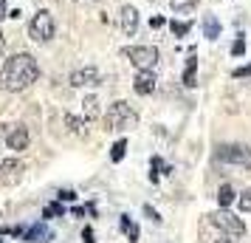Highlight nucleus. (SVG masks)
<instances>
[{
    "label": "nucleus",
    "mask_w": 251,
    "mask_h": 243,
    "mask_svg": "<svg viewBox=\"0 0 251 243\" xmlns=\"http://www.w3.org/2000/svg\"><path fill=\"white\" fill-rule=\"evenodd\" d=\"M40 77V65H37V59L31 54H12V57L3 62V68H0V88L9 93H17V91H25L31 82H37Z\"/></svg>",
    "instance_id": "f257e3e1"
},
{
    "label": "nucleus",
    "mask_w": 251,
    "mask_h": 243,
    "mask_svg": "<svg viewBox=\"0 0 251 243\" xmlns=\"http://www.w3.org/2000/svg\"><path fill=\"white\" fill-rule=\"evenodd\" d=\"M136 125H138V113L122 99L113 102L104 113V130H110V133H122V130L136 128Z\"/></svg>",
    "instance_id": "f03ea898"
},
{
    "label": "nucleus",
    "mask_w": 251,
    "mask_h": 243,
    "mask_svg": "<svg viewBox=\"0 0 251 243\" xmlns=\"http://www.w3.org/2000/svg\"><path fill=\"white\" fill-rule=\"evenodd\" d=\"M122 54H125L138 71H152L155 65H158V59H161V54H158L155 46H127V48H122Z\"/></svg>",
    "instance_id": "7ed1b4c3"
},
{
    "label": "nucleus",
    "mask_w": 251,
    "mask_h": 243,
    "mask_svg": "<svg viewBox=\"0 0 251 243\" xmlns=\"http://www.w3.org/2000/svg\"><path fill=\"white\" fill-rule=\"evenodd\" d=\"M54 34H57V23H54L51 12L40 9V12L31 17V23H28V37H31L34 43H48V40H54Z\"/></svg>",
    "instance_id": "20e7f679"
},
{
    "label": "nucleus",
    "mask_w": 251,
    "mask_h": 243,
    "mask_svg": "<svg viewBox=\"0 0 251 243\" xmlns=\"http://www.w3.org/2000/svg\"><path fill=\"white\" fill-rule=\"evenodd\" d=\"M215 156H217V162H223V164L251 167V147H246V144H220Z\"/></svg>",
    "instance_id": "39448f33"
},
{
    "label": "nucleus",
    "mask_w": 251,
    "mask_h": 243,
    "mask_svg": "<svg viewBox=\"0 0 251 243\" xmlns=\"http://www.w3.org/2000/svg\"><path fill=\"white\" fill-rule=\"evenodd\" d=\"M212 223H215L217 229H223L226 235H246V223L234 215V212H228V207H220L217 212L209 215Z\"/></svg>",
    "instance_id": "423d86ee"
},
{
    "label": "nucleus",
    "mask_w": 251,
    "mask_h": 243,
    "mask_svg": "<svg viewBox=\"0 0 251 243\" xmlns=\"http://www.w3.org/2000/svg\"><path fill=\"white\" fill-rule=\"evenodd\" d=\"M68 82L74 88H96V85H102V74H99V68H93V65H85V68L74 71L68 77Z\"/></svg>",
    "instance_id": "0eeeda50"
},
{
    "label": "nucleus",
    "mask_w": 251,
    "mask_h": 243,
    "mask_svg": "<svg viewBox=\"0 0 251 243\" xmlns=\"http://www.w3.org/2000/svg\"><path fill=\"white\" fill-rule=\"evenodd\" d=\"M138 23H141V17H138V9H136V6H122V14H119V26H122V31H125L127 37H136Z\"/></svg>",
    "instance_id": "6e6552de"
},
{
    "label": "nucleus",
    "mask_w": 251,
    "mask_h": 243,
    "mask_svg": "<svg viewBox=\"0 0 251 243\" xmlns=\"http://www.w3.org/2000/svg\"><path fill=\"white\" fill-rule=\"evenodd\" d=\"M6 147H9V150H14V153L25 150V147H28V130H25L23 125L12 128V130H9V136H6Z\"/></svg>",
    "instance_id": "1a4fd4ad"
},
{
    "label": "nucleus",
    "mask_w": 251,
    "mask_h": 243,
    "mask_svg": "<svg viewBox=\"0 0 251 243\" xmlns=\"http://www.w3.org/2000/svg\"><path fill=\"white\" fill-rule=\"evenodd\" d=\"M133 88H136V93H141V96H150V93L155 91V74H152V71H138L136 80H133Z\"/></svg>",
    "instance_id": "9d476101"
},
{
    "label": "nucleus",
    "mask_w": 251,
    "mask_h": 243,
    "mask_svg": "<svg viewBox=\"0 0 251 243\" xmlns=\"http://www.w3.org/2000/svg\"><path fill=\"white\" fill-rule=\"evenodd\" d=\"M0 173H3V184H14V181H20V175H23V164L9 159V162H0Z\"/></svg>",
    "instance_id": "9b49d317"
},
{
    "label": "nucleus",
    "mask_w": 251,
    "mask_h": 243,
    "mask_svg": "<svg viewBox=\"0 0 251 243\" xmlns=\"http://www.w3.org/2000/svg\"><path fill=\"white\" fill-rule=\"evenodd\" d=\"M25 243H48L51 238H54V232L48 229L46 223H34L31 229H25Z\"/></svg>",
    "instance_id": "f8f14e48"
},
{
    "label": "nucleus",
    "mask_w": 251,
    "mask_h": 243,
    "mask_svg": "<svg viewBox=\"0 0 251 243\" xmlns=\"http://www.w3.org/2000/svg\"><path fill=\"white\" fill-rule=\"evenodd\" d=\"M201 28H203L206 40H217V37H220V31H223V26H220V20H217L215 14H203V23H201Z\"/></svg>",
    "instance_id": "ddd939ff"
},
{
    "label": "nucleus",
    "mask_w": 251,
    "mask_h": 243,
    "mask_svg": "<svg viewBox=\"0 0 251 243\" xmlns=\"http://www.w3.org/2000/svg\"><path fill=\"white\" fill-rule=\"evenodd\" d=\"M183 85H186V88H195V85H198V57H195V51L189 54V59H186V71H183Z\"/></svg>",
    "instance_id": "4468645a"
},
{
    "label": "nucleus",
    "mask_w": 251,
    "mask_h": 243,
    "mask_svg": "<svg viewBox=\"0 0 251 243\" xmlns=\"http://www.w3.org/2000/svg\"><path fill=\"white\" fill-rule=\"evenodd\" d=\"M170 6L175 14H192L198 9V0H170Z\"/></svg>",
    "instance_id": "2eb2a0df"
},
{
    "label": "nucleus",
    "mask_w": 251,
    "mask_h": 243,
    "mask_svg": "<svg viewBox=\"0 0 251 243\" xmlns=\"http://www.w3.org/2000/svg\"><path fill=\"white\" fill-rule=\"evenodd\" d=\"M82 113H85V122H88V119H96V116H99V99H96V96H85Z\"/></svg>",
    "instance_id": "dca6fc26"
},
{
    "label": "nucleus",
    "mask_w": 251,
    "mask_h": 243,
    "mask_svg": "<svg viewBox=\"0 0 251 243\" xmlns=\"http://www.w3.org/2000/svg\"><path fill=\"white\" fill-rule=\"evenodd\" d=\"M122 232L127 235V241H130V243L138 241V226L130 220V215H122Z\"/></svg>",
    "instance_id": "f3484780"
},
{
    "label": "nucleus",
    "mask_w": 251,
    "mask_h": 243,
    "mask_svg": "<svg viewBox=\"0 0 251 243\" xmlns=\"http://www.w3.org/2000/svg\"><path fill=\"white\" fill-rule=\"evenodd\" d=\"M234 198H237V195H234V189H231L228 184H223L220 189H217V204H220V207H228Z\"/></svg>",
    "instance_id": "a211bd4d"
},
{
    "label": "nucleus",
    "mask_w": 251,
    "mask_h": 243,
    "mask_svg": "<svg viewBox=\"0 0 251 243\" xmlns=\"http://www.w3.org/2000/svg\"><path fill=\"white\" fill-rule=\"evenodd\" d=\"M65 125H68L71 133H76V136H85V122H82V119H76L74 113L65 116Z\"/></svg>",
    "instance_id": "6ab92c4d"
},
{
    "label": "nucleus",
    "mask_w": 251,
    "mask_h": 243,
    "mask_svg": "<svg viewBox=\"0 0 251 243\" xmlns=\"http://www.w3.org/2000/svg\"><path fill=\"white\" fill-rule=\"evenodd\" d=\"M170 28H172V34L175 37H186L189 34V28H192V23H189V20H172Z\"/></svg>",
    "instance_id": "aec40b11"
},
{
    "label": "nucleus",
    "mask_w": 251,
    "mask_h": 243,
    "mask_svg": "<svg viewBox=\"0 0 251 243\" xmlns=\"http://www.w3.org/2000/svg\"><path fill=\"white\" fill-rule=\"evenodd\" d=\"M62 215H65L62 201H57V204H48V207L43 209V218H62Z\"/></svg>",
    "instance_id": "412c9836"
},
{
    "label": "nucleus",
    "mask_w": 251,
    "mask_h": 243,
    "mask_svg": "<svg viewBox=\"0 0 251 243\" xmlns=\"http://www.w3.org/2000/svg\"><path fill=\"white\" fill-rule=\"evenodd\" d=\"M125 153H127V141L119 139L113 144V150H110V159H113V162H122V159H125Z\"/></svg>",
    "instance_id": "4be33fe9"
},
{
    "label": "nucleus",
    "mask_w": 251,
    "mask_h": 243,
    "mask_svg": "<svg viewBox=\"0 0 251 243\" xmlns=\"http://www.w3.org/2000/svg\"><path fill=\"white\" fill-rule=\"evenodd\" d=\"M237 204H240L243 212H251V189H246L243 195H237Z\"/></svg>",
    "instance_id": "5701e85b"
},
{
    "label": "nucleus",
    "mask_w": 251,
    "mask_h": 243,
    "mask_svg": "<svg viewBox=\"0 0 251 243\" xmlns=\"http://www.w3.org/2000/svg\"><path fill=\"white\" fill-rule=\"evenodd\" d=\"M231 54H234V57H243V54H246V40H243V34L234 40V46H231Z\"/></svg>",
    "instance_id": "b1692460"
},
{
    "label": "nucleus",
    "mask_w": 251,
    "mask_h": 243,
    "mask_svg": "<svg viewBox=\"0 0 251 243\" xmlns=\"http://www.w3.org/2000/svg\"><path fill=\"white\" fill-rule=\"evenodd\" d=\"M144 215H147V218L152 220V223H161V215H158V212H155V209H152V207H150V204H147V207H144Z\"/></svg>",
    "instance_id": "393cba45"
},
{
    "label": "nucleus",
    "mask_w": 251,
    "mask_h": 243,
    "mask_svg": "<svg viewBox=\"0 0 251 243\" xmlns=\"http://www.w3.org/2000/svg\"><path fill=\"white\" fill-rule=\"evenodd\" d=\"M150 26H152V28H161V26H167V20H164V17H161V14H155V17H152V20H150Z\"/></svg>",
    "instance_id": "a878e982"
},
{
    "label": "nucleus",
    "mask_w": 251,
    "mask_h": 243,
    "mask_svg": "<svg viewBox=\"0 0 251 243\" xmlns=\"http://www.w3.org/2000/svg\"><path fill=\"white\" fill-rule=\"evenodd\" d=\"M57 198H59V201H74V198H76V192H71V189H62Z\"/></svg>",
    "instance_id": "bb28decb"
},
{
    "label": "nucleus",
    "mask_w": 251,
    "mask_h": 243,
    "mask_svg": "<svg viewBox=\"0 0 251 243\" xmlns=\"http://www.w3.org/2000/svg\"><path fill=\"white\" fill-rule=\"evenodd\" d=\"M82 241H85V243H96V241H93V229H91V226L82 232Z\"/></svg>",
    "instance_id": "cd10ccee"
},
{
    "label": "nucleus",
    "mask_w": 251,
    "mask_h": 243,
    "mask_svg": "<svg viewBox=\"0 0 251 243\" xmlns=\"http://www.w3.org/2000/svg\"><path fill=\"white\" fill-rule=\"evenodd\" d=\"M249 74H251V65H243V68L234 71V77H237V80H240V77H249Z\"/></svg>",
    "instance_id": "c85d7f7f"
},
{
    "label": "nucleus",
    "mask_w": 251,
    "mask_h": 243,
    "mask_svg": "<svg viewBox=\"0 0 251 243\" xmlns=\"http://www.w3.org/2000/svg\"><path fill=\"white\" fill-rule=\"evenodd\" d=\"M9 17V9H6V0H0V20H6Z\"/></svg>",
    "instance_id": "c756f323"
},
{
    "label": "nucleus",
    "mask_w": 251,
    "mask_h": 243,
    "mask_svg": "<svg viewBox=\"0 0 251 243\" xmlns=\"http://www.w3.org/2000/svg\"><path fill=\"white\" fill-rule=\"evenodd\" d=\"M3 48H6V37L0 34V54H3Z\"/></svg>",
    "instance_id": "7c9ffc66"
},
{
    "label": "nucleus",
    "mask_w": 251,
    "mask_h": 243,
    "mask_svg": "<svg viewBox=\"0 0 251 243\" xmlns=\"http://www.w3.org/2000/svg\"><path fill=\"white\" fill-rule=\"evenodd\" d=\"M215 243H234V241H215Z\"/></svg>",
    "instance_id": "2f4dec72"
},
{
    "label": "nucleus",
    "mask_w": 251,
    "mask_h": 243,
    "mask_svg": "<svg viewBox=\"0 0 251 243\" xmlns=\"http://www.w3.org/2000/svg\"><path fill=\"white\" fill-rule=\"evenodd\" d=\"M150 3H155V0H150Z\"/></svg>",
    "instance_id": "473e14b6"
}]
</instances>
